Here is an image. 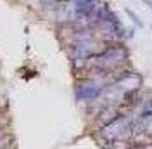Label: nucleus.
<instances>
[{
    "label": "nucleus",
    "instance_id": "obj_1",
    "mask_svg": "<svg viewBox=\"0 0 152 149\" xmlns=\"http://www.w3.org/2000/svg\"><path fill=\"white\" fill-rule=\"evenodd\" d=\"M126 59H128L126 47L123 44H118V42H111L100 52H97L94 57L88 59V66L92 64L100 73H111L116 68H119L121 64H124Z\"/></svg>",
    "mask_w": 152,
    "mask_h": 149
},
{
    "label": "nucleus",
    "instance_id": "obj_2",
    "mask_svg": "<svg viewBox=\"0 0 152 149\" xmlns=\"http://www.w3.org/2000/svg\"><path fill=\"white\" fill-rule=\"evenodd\" d=\"M133 120L126 114H118L113 121H109L100 128V137L107 142H116V140L124 139L128 134H132Z\"/></svg>",
    "mask_w": 152,
    "mask_h": 149
},
{
    "label": "nucleus",
    "instance_id": "obj_3",
    "mask_svg": "<svg viewBox=\"0 0 152 149\" xmlns=\"http://www.w3.org/2000/svg\"><path fill=\"white\" fill-rule=\"evenodd\" d=\"M104 92V85L94 78H80L75 83V97L78 103H92Z\"/></svg>",
    "mask_w": 152,
    "mask_h": 149
},
{
    "label": "nucleus",
    "instance_id": "obj_4",
    "mask_svg": "<svg viewBox=\"0 0 152 149\" xmlns=\"http://www.w3.org/2000/svg\"><path fill=\"white\" fill-rule=\"evenodd\" d=\"M97 54L95 50V38L90 40H76L71 45V57L73 61H85Z\"/></svg>",
    "mask_w": 152,
    "mask_h": 149
},
{
    "label": "nucleus",
    "instance_id": "obj_5",
    "mask_svg": "<svg viewBox=\"0 0 152 149\" xmlns=\"http://www.w3.org/2000/svg\"><path fill=\"white\" fill-rule=\"evenodd\" d=\"M152 116V97L151 99H145L138 104V114H137V120H145Z\"/></svg>",
    "mask_w": 152,
    "mask_h": 149
},
{
    "label": "nucleus",
    "instance_id": "obj_6",
    "mask_svg": "<svg viewBox=\"0 0 152 149\" xmlns=\"http://www.w3.org/2000/svg\"><path fill=\"white\" fill-rule=\"evenodd\" d=\"M126 14H128V16L132 18V21L135 23V24H137V26H140V28L143 26V23L140 21V19H138V16H137V14H135V12H133L132 9H126Z\"/></svg>",
    "mask_w": 152,
    "mask_h": 149
},
{
    "label": "nucleus",
    "instance_id": "obj_7",
    "mask_svg": "<svg viewBox=\"0 0 152 149\" xmlns=\"http://www.w3.org/2000/svg\"><path fill=\"white\" fill-rule=\"evenodd\" d=\"M61 0H40V5L43 9H48V7H56Z\"/></svg>",
    "mask_w": 152,
    "mask_h": 149
},
{
    "label": "nucleus",
    "instance_id": "obj_8",
    "mask_svg": "<svg viewBox=\"0 0 152 149\" xmlns=\"http://www.w3.org/2000/svg\"><path fill=\"white\" fill-rule=\"evenodd\" d=\"M4 104H5V101H4V95L0 92V108H4Z\"/></svg>",
    "mask_w": 152,
    "mask_h": 149
},
{
    "label": "nucleus",
    "instance_id": "obj_9",
    "mask_svg": "<svg viewBox=\"0 0 152 149\" xmlns=\"http://www.w3.org/2000/svg\"><path fill=\"white\" fill-rule=\"evenodd\" d=\"M142 149H152V144H143Z\"/></svg>",
    "mask_w": 152,
    "mask_h": 149
}]
</instances>
